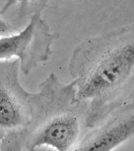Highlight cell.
Instances as JSON below:
<instances>
[{
    "label": "cell",
    "mask_w": 134,
    "mask_h": 151,
    "mask_svg": "<svg viewBox=\"0 0 134 151\" xmlns=\"http://www.w3.org/2000/svg\"><path fill=\"white\" fill-rule=\"evenodd\" d=\"M55 37L50 34L41 12L36 13L23 30L0 38V60H10L16 57L19 60L20 70L27 75L39 63L49 58L51 54L50 45Z\"/></svg>",
    "instance_id": "2"
},
{
    "label": "cell",
    "mask_w": 134,
    "mask_h": 151,
    "mask_svg": "<svg viewBox=\"0 0 134 151\" xmlns=\"http://www.w3.org/2000/svg\"><path fill=\"white\" fill-rule=\"evenodd\" d=\"M45 6L43 1H0V16L20 32Z\"/></svg>",
    "instance_id": "6"
},
{
    "label": "cell",
    "mask_w": 134,
    "mask_h": 151,
    "mask_svg": "<svg viewBox=\"0 0 134 151\" xmlns=\"http://www.w3.org/2000/svg\"><path fill=\"white\" fill-rule=\"evenodd\" d=\"M133 55V48L127 47L102 61L81 88L79 92L80 97L89 99L99 96L125 81L130 74Z\"/></svg>",
    "instance_id": "4"
},
{
    "label": "cell",
    "mask_w": 134,
    "mask_h": 151,
    "mask_svg": "<svg viewBox=\"0 0 134 151\" xmlns=\"http://www.w3.org/2000/svg\"><path fill=\"white\" fill-rule=\"evenodd\" d=\"M18 59L0 60V139L14 131L24 129L30 118L32 93L19 81Z\"/></svg>",
    "instance_id": "3"
},
{
    "label": "cell",
    "mask_w": 134,
    "mask_h": 151,
    "mask_svg": "<svg viewBox=\"0 0 134 151\" xmlns=\"http://www.w3.org/2000/svg\"><path fill=\"white\" fill-rule=\"evenodd\" d=\"M26 137L25 129L7 133L0 140V151H23Z\"/></svg>",
    "instance_id": "7"
},
{
    "label": "cell",
    "mask_w": 134,
    "mask_h": 151,
    "mask_svg": "<svg viewBox=\"0 0 134 151\" xmlns=\"http://www.w3.org/2000/svg\"><path fill=\"white\" fill-rule=\"evenodd\" d=\"M58 105H41L34 109L26 127L25 146L35 151L47 146L56 151H69L78 138L79 121L71 113H60Z\"/></svg>",
    "instance_id": "1"
},
{
    "label": "cell",
    "mask_w": 134,
    "mask_h": 151,
    "mask_svg": "<svg viewBox=\"0 0 134 151\" xmlns=\"http://www.w3.org/2000/svg\"><path fill=\"white\" fill-rule=\"evenodd\" d=\"M19 31L0 16V38L17 34Z\"/></svg>",
    "instance_id": "8"
},
{
    "label": "cell",
    "mask_w": 134,
    "mask_h": 151,
    "mask_svg": "<svg viewBox=\"0 0 134 151\" xmlns=\"http://www.w3.org/2000/svg\"><path fill=\"white\" fill-rule=\"evenodd\" d=\"M134 116L104 129L73 151H112L133 135Z\"/></svg>",
    "instance_id": "5"
}]
</instances>
